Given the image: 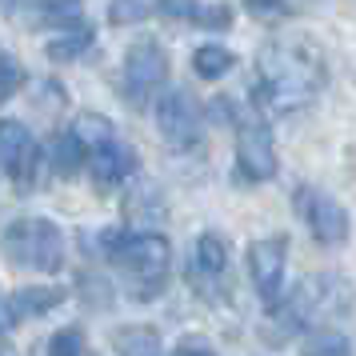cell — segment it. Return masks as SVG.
<instances>
[{
    "instance_id": "cell-1",
    "label": "cell",
    "mask_w": 356,
    "mask_h": 356,
    "mask_svg": "<svg viewBox=\"0 0 356 356\" xmlns=\"http://www.w3.org/2000/svg\"><path fill=\"white\" fill-rule=\"evenodd\" d=\"M328 68L308 40H273L257 60V108L260 113H300L324 92Z\"/></svg>"
},
{
    "instance_id": "cell-2",
    "label": "cell",
    "mask_w": 356,
    "mask_h": 356,
    "mask_svg": "<svg viewBox=\"0 0 356 356\" xmlns=\"http://www.w3.org/2000/svg\"><path fill=\"white\" fill-rule=\"evenodd\" d=\"M353 308V289L348 280L337 273H316L300 280L289 296H280L276 305H268V321L260 337L268 344H289L292 337H300L308 328H328Z\"/></svg>"
},
{
    "instance_id": "cell-3",
    "label": "cell",
    "mask_w": 356,
    "mask_h": 356,
    "mask_svg": "<svg viewBox=\"0 0 356 356\" xmlns=\"http://www.w3.org/2000/svg\"><path fill=\"white\" fill-rule=\"evenodd\" d=\"M100 252L124 273L136 300H156L168 284L172 248L161 232H100Z\"/></svg>"
},
{
    "instance_id": "cell-4",
    "label": "cell",
    "mask_w": 356,
    "mask_h": 356,
    "mask_svg": "<svg viewBox=\"0 0 356 356\" xmlns=\"http://www.w3.org/2000/svg\"><path fill=\"white\" fill-rule=\"evenodd\" d=\"M0 252L13 268L33 273H60L65 268V232L44 216H20L4 228Z\"/></svg>"
},
{
    "instance_id": "cell-5",
    "label": "cell",
    "mask_w": 356,
    "mask_h": 356,
    "mask_svg": "<svg viewBox=\"0 0 356 356\" xmlns=\"http://www.w3.org/2000/svg\"><path fill=\"white\" fill-rule=\"evenodd\" d=\"M292 209L305 220V228L312 232V241L324 244V248H340L353 232V220H348V209L340 204L337 196H328L316 184H300L292 193Z\"/></svg>"
},
{
    "instance_id": "cell-6",
    "label": "cell",
    "mask_w": 356,
    "mask_h": 356,
    "mask_svg": "<svg viewBox=\"0 0 356 356\" xmlns=\"http://www.w3.org/2000/svg\"><path fill=\"white\" fill-rule=\"evenodd\" d=\"M236 172L248 184L276 177V145H273V129L264 124V116L257 113H241L236 116Z\"/></svg>"
},
{
    "instance_id": "cell-7",
    "label": "cell",
    "mask_w": 356,
    "mask_h": 356,
    "mask_svg": "<svg viewBox=\"0 0 356 356\" xmlns=\"http://www.w3.org/2000/svg\"><path fill=\"white\" fill-rule=\"evenodd\" d=\"M168 81V56L156 40H136L124 56V76H120V88H124V100L132 108H145L148 100L156 97Z\"/></svg>"
},
{
    "instance_id": "cell-8",
    "label": "cell",
    "mask_w": 356,
    "mask_h": 356,
    "mask_svg": "<svg viewBox=\"0 0 356 356\" xmlns=\"http://www.w3.org/2000/svg\"><path fill=\"white\" fill-rule=\"evenodd\" d=\"M36 168H40V148L33 132L20 120H0V172L13 180L17 193H33Z\"/></svg>"
},
{
    "instance_id": "cell-9",
    "label": "cell",
    "mask_w": 356,
    "mask_h": 356,
    "mask_svg": "<svg viewBox=\"0 0 356 356\" xmlns=\"http://www.w3.org/2000/svg\"><path fill=\"white\" fill-rule=\"evenodd\" d=\"M156 129L172 148H193L200 140V129H204V116H200V104L193 100V92L184 88H168L156 97Z\"/></svg>"
},
{
    "instance_id": "cell-10",
    "label": "cell",
    "mask_w": 356,
    "mask_h": 356,
    "mask_svg": "<svg viewBox=\"0 0 356 356\" xmlns=\"http://www.w3.org/2000/svg\"><path fill=\"white\" fill-rule=\"evenodd\" d=\"M284 264H289V236L284 232L248 244V276H252V289L264 305H276L284 296Z\"/></svg>"
},
{
    "instance_id": "cell-11",
    "label": "cell",
    "mask_w": 356,
    "mask_h": 356,
    "mask_svg": "<svg viewBox=\"0 0 356 356\" xmlns=\"http://www.w3.org/2000/svg\"><path fill=\"white\" fill-rule=\"evenodd\" d=\"M228 273V244L220 232H200L193 244V260H188V284H193L204 300H216L220 296V284H225Z\"/></svg>"
},
{
    "instance_id": "cell-12",
    "label": "cell",
    "mask_w": 356,
    "mask_h": 356,
    "mask_svg": "<svg viewBox=\"0 0 356 356\" xmlns=\"http://www.w3.org/2000/svg\"><path fill=\"white\" fill-rule=\"evenodd\" d=\"M136 172V152H132L124 140H104L88 152V177H92V188L97 193H113L124 180Z\"/></svg>"
},
{
    "instance_id": "cell-13",
    "label": "cell",
    "mask_w": 356,
    "mask_h": 356,
    "mask_svg": "<svg viewBox=\"0 0 356 356\" xmlns=\"http://www.w3.org/2000/svg\"><path fill=\"white\" fill-rule=\"evenodd\" d=\"M60 300H65L60 289H20V292H13V296H0V332L17 328V324L29 321V316H44V312H52Z\"/></svg>"
},
{
    "instance_id": "cell-14",
    "label": "cell",
    "mask_w": 356,
    "mask_h": 356,
    "mask_svg": "<svg viewBox=\"0 0 356 356\" xmlns=\"http://www.w3.org/2000/svg\"><path fill=\"white\" fill-rule=\"evenodd\" d=\"M24 20L33 29H56V33H65V29L84 24V4L81 0H29L24 4Z\"/></svg>"
},
{
    "instance_id": "cell-15",
    "label": "cell",
    "mask_w": 356,
    "mask_h": 356,
    "mask_svg": "<svg viewBox=\"0 0 356 356\" xmlns=\"http://www.w3.org/2000/svg\"><path fill=\"white\" fill-rule=\"evenodd\" d=\"M156 13L177 20H193L200 29H228L232 24V8L228 4H196V0H161Z\"/></svg>"
},
{
    "instance_id": "cell-16",
    "label": "cell",
    "mask_w": 356,
    "mask_h": 356,
    "mask_svg": "<svg viewBox=\"0 0 356 356\" xmlns=\"http://www.w3.org/2000/svg\"><path fill=\"white\" fill-rule=\"evenodd\" d=\"M113 348L120 356H164L161 332L152 324H124V328H116Z\"/></svg>"
},
{
    "instance_id": "cell-17",
    "label": "cell",
    "mask_w": 356,
    "mask_h": 356,
    "mask_svg": "<svg viewBox=\"0 0 356 356\" xmlns=\"http://www.w3.org/2000/svg\"><path fill=\"white\" fill-rule=\"evenodd\" d=\"M81 168H88V145H84L76 132L68 129L52 140V172L60 180H72Z\"/></svg>"
},
{
    "instance_id": "cell-18",
    "label": "cell",
    "mask_w": 356,
    "mask_h": 356,
    "mask_svg": "<svg viewBox=\"0 0 356 356\" xmlns=\"http://www.w3.org/2000/svg\"><path fill=\"white\" fill-rule=\"evenodd\" d=\"M92 40H97V33L88 29V24H76V29H65V33L56 36V40H49V60H56V65H65V60H81L84 52L92 49Z\"/></svg>"
},
{
    "instance_id": "cell-19",
    "label": "cell",
    "mask_w": 356,
    "mask_h": 356,
    "mask_svg": "<svg viewBox=\"0 0 356 356\" xmlns=\"http://www.w3.org/2000/svg\"><path fill=\"white\" fill-rule=\"evenodd\" d=\"M232 65H236V56L228 49H220V44H200L193 52V68L200 81H220L225 72H232Z\"/></svg>"
},
{
    "instance_id": "cell-20",
    "label": "cell",
    "mask_w": 356,
    "mask_h": 356,
    "mask_svg": "<svg viewBox=\"0 0 356 356\" xmlns=\"http://www.w3.org/2000/svg\"><path fill=\"white\" fill-rule=\"evenodd\" d=\"M300 356H353V340L344 332H337V328H321V332L308 337Z\"/></svg>"
},
{
    "instance_id": "cell-21",
    "label": "cell",
    "mask_w": 356,
    "mask_h": 356,
    "mask_svg": "<svg viewBox=\"0 0 356 356\" xmlns=\"http://www.w3.org/2000/svg\"><path fill=\"white\" fill-rule=\"evenodd\" d=\"M124 212H129V220H161L164 216V204L161 196H156V188H140V193L129 196V204H124Z\"/></svg>"
},
{
    "instance_id": "cell-22",
    "label": "cell",
    "mask_w": 356,
    "mask_h": 356,
    "mask_svg": "<svg viewBox=\"0 0 356 356\" xmlns=\"http://www.w3.org/2000/svg\"><path fill=\"white\" fill-rule=\"evenodd\" d=\"M20 88H24V68H20V60L13 52H0V104H8Z\"/></svg>"
},
{
    "instance_id": "cell-23",
    "label": "cell",
    "mask_w": 356,
    "mask_h": 356,
    "mask_svg": "<svg viewBox=\"0 0 356 356\" xmlns=\"http://www.w3.org/2000/svg\"><path fill=\"white\" fill-rule=\"evenodd\" d=\"M44 356H84V332L76 324H68V328H56L49 337V348Z\"/></svg>"
},
{
    "instance_id": "cell-24",
    "label": "cell",
    "mask_w": 356,
    "mask_h": 356,
    "mask_svg": "<svg viewBox=\"0 0 356 356\" xmlns=\"http://www.w3.org/2000/svg\"><path fill=\"white\" fill-rule=\"evenodd\" d=\"M156 4H161V0H113L108 20H113V24H136V20L152 17V13H156Z\"/></svg>"
},
{
    "instance_id": "cell-25",
    "label": "cell",
    "mask_w": 356,
    "mask_h": 356,
    "mask_svg": "<svg viewBox=\"0 0 356 356\" xmlns=\"http://www.w3.org/2000/svg\"><path fill=\"white\" fill-rule=\"evenodd\" d=\"M72 132H76L84 145H88V152H92L97 145H104V140H113V136H116L113 124H108L104 116H81V120L72 124Z\"/></svg>"
},
{
    "instance_id": "cell-26",
    "label": "cell",
    "mask_w": 356,
    "mask_h": 356,
    "mask_svg": "<svg viewBox=\"0 0 356 356\" xmlns=\"http://www.w3.org/2000/svg\"><path fill=\"white\" fill-rule=\"evenodd\" d=\"M172 356H216V348H212L209 340H200V337H184L172 348Z\"/></svg>"
},
{
    "instance_id": "cell-27",
    "label": "cell",
    "mask_w": 356,
    "mask_h": 356,
    "mask_svg": "<svg viewBox=\"0 0 356 356\" xmlns=\"http://www.w3.org/2000/svg\"><path fill=\"white\" fill-rule=\"evenodd\" d=\"M20 8V0H0V13H17Z\"/></svg>"
}]
</instances>
